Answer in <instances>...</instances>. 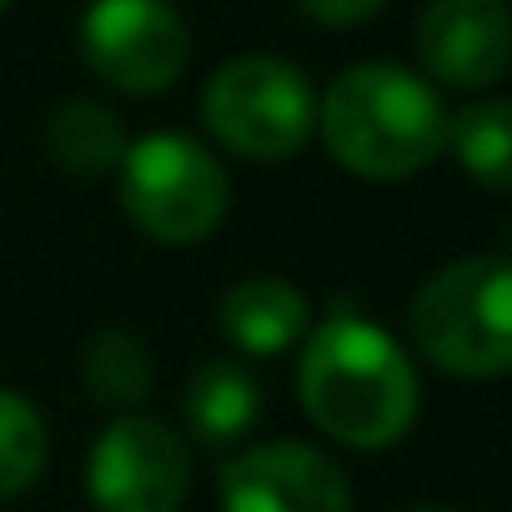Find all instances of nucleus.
<instances>
[{
    "label": "nucleus",
    "instance_id": "obj_4",
    "mask_svg": "<svg viewBox=\"0 0 512 512\" xmlns=\"http://www.w3.org/2000/svg\"><path fill=\"white\" fill-rule=\"evenodd\" d=\"M116 171L131 226L161 246H196L226 216V166L181 131L131 141Z\"/></svg>",
    "mask_w": 512,
    "mask_h": 512
},
{
    "label": "nucleus",
    "instance_id": "obj_1",
    "mask_svg": "<svg viewBox=\"0 0 512 512\" xmlns=\"http://www.w3.org/2000/svg\"><path fill=\"white\" fill-rule=\"evenodd\" d=\"M297 392L327 437L362 452L402 442L417 422V372L407 352L357 312H332L302 337Z\"/></svg>",
    "mask_w": 512,
    "mask_h": 512
},
{
    "label": "nucleus",
    "instance_id": "obj_9",
    "mask_svg": "<svg viewBox=\"0 0 512 512\" xmlns=\"http://www.w3.org/2000/svg\"><path fill=\"white\" fill-rule=\"evenodd\" d=\"M417 56L432 81L482 91L512 66L507 0H427L417 21Z\"/></svg>",
    "mask_w": 512,
    "mask_h": 512
},
{
    "label": "nucleus",
    "instance_id": "obj_12",
    "mask_svg": "<svg viewBox=\"0 0 512 512\" xmlns=\"http://www.w3.org/2000/svg\"><path fill=\"white\" fill-rule=\"evenodd\" d=\"M51 156L76 176H106L126 156V131L101 101H66L46 126Z\"/></svg>",
    "mask_w": 512,
    "mask_h": 512
},
{
    "label": "nucleus",
    "instance_id": "obj_14",
    "mask_svg": "<svg viewBox=\"0 0 512 512\" xmlns=\"http://www.w3.org/2000/svg\"><path fill=\"white\" fill-rule=\"evenodd\" d=\"M81 377H86V392L101 407H136V402H146L156 372H151V352H146L141 337H131V332H96L86 342Z\"/></svg>",
    "mask_w": 512,
    "mask_h": 512
},
{
    "label": "nucleus",
    "instance_id": "obj_8",
    "mask_svg": "<svg viewBox=\"0 0 512 512\" xmlns=\"http://www.w3.org/2000/svg\"><path fill=\"white\" fill-rule=\"evenodd\" d=\"M221 512H352L347 472L307 442H256L221 467Z\"/></svg>",
    "mask_w": 512,
    "mask_h": 512
},
{
    "label": "nucleus",
    "instance_id": "obj_2",
    "mask_svg": "<svg viewBox=\"0 0 512 512\" xmlns=\"http://www.w3.org/2000/svg\"><path fill=\"white\" fill-rule=\"evenodd\" d=\"M317 126L332 161L367 181L412 176L447 146V111L437 91L392 61L342 71L317 106Z\"/></svg>",
    "mask_w": 512,
    "mask_h": 512
},
{
    "label": "nucleus",
    "instance_id": "obj_13",
    "mask_svg": "<svg viewBox=\"0 0 512 512\" xmlns=\"http://www.w3.org/2000/svg\"><path fill=\"white\" fill-rule=\"evenodd\" d=\"M447 146L487 191H512V101H477L447 121Z\"/></svg>",
    "mask_w": 512,
    "mask_h": 512
},
{
    "label": "nucleus",
    "instance_id": "obj_11",
    "mask_svg": "<svg viewBox=\"0 0 512 512\" xmlns=\"http://www.w3.org/2000/svg\"><path fill=\"white\" fill-rule=\"evenodd\" d=\"M262 417V387L256 377L231 362V357H216L206 367H196L191 387H186V427L196 442L206 447H226L236 437H246Z\"/></svg>",
    "mask_w": 512,
    "mask_h": 512
},
{
    "label": "nucleus",
    "instance_id": "obj_3",
    "mask_svg": "<svg viewBox=\"0 0 512 512\" xmlns=\"http://www.w3.org/2000/svg\"><path fill=\"white\" fill-rule=\"evenodd\" d=\"M417 352L452 377L512 372V262L467 256L422 282L407 312Z\"/></svg>",
    "mask_w": 512,
    "mask_h": 512
},
{
    "label": "nucleus",
    "instance_id": "obj_7",
    "mask_svg": "<svg viewBox=\"0 0 512 512\" xmlns=\"http://www.w3.org/2000/svg\"><path fill=\"white\" fill-rule=\"evenodd\" d=\"M96 512H181L191 492V447L156 417H116L86 462Z\"/></svg>",
    "mask_w": 512,
    "mask_h": 512
},
{
    "label": "nucleus",
    "instance_id": "obj_16",
    "mask_svg": "<svg viewBox=\"0 0 512 512\" xmlns=\"http://www.w3.org/2000/svg\"><path fill=\"white\" fill-rule=\"evenodd\" d=\"M297 6L312 16V21H322V26H362V21H372L387 0H297Z\"/></svg>",
    "mask_w": 512,
    "mask_h": 512
},
{
    "label": "nucleus",
    "instance_id": "obj_17",
    "mask_svg": "<svg viewBox=\"0 0 512 512\" xmlns=\"http://www.w3.org/2000/svg\"><path fill=\"white\" fill-rule=\"evenodd\" d=\"M412 512H447V507H412Z\"/></svg>",
    "mask_w": 512,
    "mask_h": 512
},
{
    "label": "nucleus",
    "instance_id": "obj_5",
    "mask_svg": "<svg viewBox=\"0 0 512 512\" xmlns=\"http://www.w3.org/2000/svg\"><path fill=\"white\" fill-rule=\"evenodd\" d=\"M211 136L246 161H287L317 131L312 81L277 56H236L226 61L201 96Z\"/></svg>",
    "mask_w": 512,
    "mask_h": 512
},
{
    "label": "nucleus",
    "instance_id": "obj_18",
    "mask_svg": "<svg viewBox=\"0 0 512 512\" xmlns=\"http://www.w3.org/2000/svg\"><path fill=\"white\" fill-rule=\"evenodd\" d=\"M6 6H11V0H0V16H6Z\"/></svg>",
    "mask_w": 512,
    "mask_h": 512
},
{
    "label": "nucleus",
    "instance_id": "obj_15",
    "mask_svg": "<svg viewBox=\"0 0 512 512\" xmlns=\"http://www.w3.org/2000/svg\"><path fill=\"white\" fill-rule=\"evenodd\" d=\"M41 467H46L41 412L21 392L0 387V497H21L26 487H36Z\"/></svg>",
    "mask_w": 512,
    "mask_h": 512
},
{
    "label": "nucleus",
    "instance_id": "obj_6",
    "mask_svg": "<svg viewBox=\"0 0 512 512\" xmlns=\"http://www.w3.org/2000/svg\"><path fill=\"white\" fill-rule=\"evenodd\" d=\"M81 56L106 86L156 96L181 81L191 31L171 0H91L81 16Z\"/></svg>",
    "mask_w": 512,
    "mask_h": 512
},
{
    "label": "nucleus",
    "instance_id": "obj_10",
    "mask_svg": "<svg viewBox=\"0 0 512 512\" xmlns=\"http://www.w3.org/2000/svg\"><path fill=\"white\" fill-rule=\"evenodd\" d=\"M307 332H312V307L282 277H246L221 297V337L246 357H282Z\"/></svg>",
    "mask_w": 512,
    "mask_h": 512
}]
</instances>
